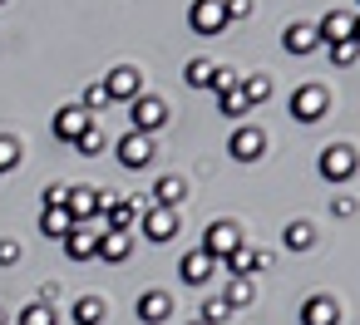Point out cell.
I'll return each instance as SVG.
<instances>
[{"label":"cell","mask_w":360,"mask_h":325,"mask_svg":"<svg viewBox=\"0 0 360 325\" xmlns=\"http://www.w3.org/2000/svg\"><path fill=\"white\" fill-rule=\"evenodd\" d=\"M193 325H198V320H193Z\"/></svg>","instance_id":"ee69618b"},{"label":"cell","mask_w":360,"mask_h":325,"mask_svg":"<svg viewBox=\"0 0 360 325\" xmlns=\"http://www.w3.org/2000/svg\"><path fill=\"white\" fill-rule=\"evenodd\" d=\"M0 6H6V0H0Z\"/></svg>","instance_id":"b9f144b4"},{"label":"cell","mask_w":360,"mask_h":325,"mask_svg":"<svg viewBox=\"0 0 360 325\" xmlns=\"http://www.w3.org/2000/svg\"><path fill=\"white\" fill-rule=\"evenodd\" d=\"M212 60H188V69H183V79L193 84V89H212Z\"/></svg>","instance_id":"83f0119b"},{"label":"cell","mask_w":360,"mask_h":325,"mask_svg":"<svg viewBox=\"0 0 360 325\" xmlns=\"http://www.w3.org/2000/svg\"><path fill=\"white\" fill-rule=\"evenodd\" d=\"M227 153H232L237 163H257V158L266 153V133H262L257 124H242V128L227 138Z\"/></svg>","instance_id":"9c48e42d"},{"label":"cell","mask_w":360,"mask_h":325,"mask_svg":"<svg viewBox=\"0 0 360 325\" xmlns=\"http://www.w3.org/2000/svg\"><path fill=\"white\" fill-rule=\"evenodd\" d=\"M75 148H79L84 158H94V153H104V128H99V124H89V128H84V133L75 138Z\"/></svg>","instance_id":"1f68e13d"},{"label":"cell","mask_w":360,"mask_h":325,"mask_svg":"<svg viewBox=\"0 0 360 325\" xmlns=\"http://www.w3.org/2000/svg\"><path fill=\"white\" fill-rule=\"evenodd\" d=\"M271 266V251L266 246H252V271H266Z\"/></svg>","instance_id":"74e56055"},{"label":"cell","mask_w":360,"mask_h":325,"mask_svg":"<svg viewBox=\"0 0 360 325\" xmlns=\"http://www.w3.org/2000/svg\"><path fill=\"white\" fill-rule=\"evenodd\" d=\"M188 197V183L178 178V173H168V178H158L153 183V207H173L178 212V202Z\"/></svg>","instance_id":"ac0fdd59"},{"label":"cell","mask_w":360,"mask_h":325,"mask_svg":"<svg viewBox=\"0 0 360 325\" xmlns=\"http://www.w3.org/2000/svg\"><path fill=\"white\" fill-rule=\"evenodd\" d=\"M222 6H227V20H247L257 6H252V0H222Z\"/></svg>","instance_id":"d590c367"},{"label":"cell","mask_w":360,"mask_h":325,"mask_svg":"<svg viewBox=\"0 0 360 325\" xmlns=\"http://www.w3.org/2000/svg\"><path fill=\"white\" fill-rule=\"evenodd\" d=\"M355 168H360V158H355L350 143H330V148H321V158H316V173H321L326 183H350Z\"/></svg>","instance_id":"7a4b0ae2"},{"label":"cell","mask_w":360,"mask_h":325,"mask_svg":"<svg viewBox=\"0 0 360 325\" xmlns=\"http://www.w3.org/2000/svg\"><path fill=\"white\" fill-rule=\"evenodd\" d=\"M360 60V45L355 40H340V45H330V65H340V69H350Z\"/></svg>","instance_id":"836d02e7"},{"label":"cell","mask_w":360,"mask_h":325,"mask_svg":"<svg viewBox=\"0 0 360 325\" xmlns=\"http://www.w3.org/2000/svg\"><path fill=\"white\" fill-rule=\"evenodd\" d=\"M281 241H286V246H291V251H311V246H316V227H311V222H301V217H296V222H291V227H286V232H281Z\"/></svg>","instance_id":"484cf974"},{"label":"cell","mask_w":360,"mask_h":325,"mask_svg":"<svg viewBox=\"0 0 360 325\" xmlns=\"http://www.w3.org/2000/svg\"><path fill=\"white\" fill-rule=\"evenodd\" d=\"M15 325H60V310L45 305V300H30V305L15 310Z\"/></svg>","instance_id":"603a6c76"},{"label":"cell","mask_w":360,"mask_h":325,"mask_svg":"<svg viewBox=\"0 0 360 325\" xmlns=\"http://www.w3.org/2000/svg\"><path fill=\"white\" fill-rule=\"evenodd\" d=\"M79 109H84L89 119H94L99 109H109V89H104V79H99V84H84V94H79Z\"/></svg>","instance_id":"f1b7e54d"},{"label":"cell","mask_w":360,"mask_h":325,"mask_svg":"<svg viewBox=\"0 0 360 325\" xmlns=\"http://www.w3.org/2000/svg\"><path fill=\"white\" fill-rule=\"evenodd\" d=\"M350 25H355V15H345V11H326L321 25H316V35H321V45H340V40H350Z\"/></svg>","instance_id":"2e32d148"},{"label":"cell","mask_w":360,"mask_h":325,"mask_svg":"<svg viewBox=\"0 0 360 325\" xmlns=\"http://www.w3.org/2000/svg\"><path fill=\"white\" fill-rule=\"evenodd\" d=\"M326 114H330V89L326 84H301L291 94V119L296 124H321Z\"/></svg>","instance_id":"6da1fadb"},{"label":"cell","mask_w":360,"mask_h":325,"mask_svg":"<svg viewBox=\"0 0 360 325\" xmlns=\"http://www.w3.org/2000/svg\"><path fill=\"white\" fill-rule=\"evenodd\" d=\"M168 315H173V296L168 291H143L139 296V320L143 325H163Z\"/></svg>","instance_id":"9a60e30c"},{"label":"cell","mask_w":360,"mask_h":325,"mask_svg":"<svg viewBox=\"0 0 360 325\" xmlns=\"http://www.w3.org/2000/svg\"><path fill=\"white\" fill-rule=\"evenodd\" d=\"M139 232H143L153 246H168V241L183 232V222H178V212H173V207H143V217H139Z\"/></svg>","instance_id":"3957f363"},{"label":"cell","mask_w":360,"mask_h":325,"mask_svg":"<svg viewBox=\"0 0 360 325\" xmlns=\"http://www.w3.org/2000/svg\"><path fill=\"white\" fill-rule=\"evenodd\" d=\"M65 192H70V187H60V183H50V187H45V207H65Z\"/></svg>","instance_id":"8d00e7d4"},{"label":"cell","mask_w":360,"mask_h":325,"mask_svg":"<svg viewBox=\"0 0 360 325\" xmlns=\"http://www.w3.org/2000/svg\"><path fill=\"white\" fill-rule=\"evenodd\" d=\"M129 119H134V133H158L163 124H168V104L158 99V94H139L134 104H129Z\"/></svg>","instance_id":"5b68a950"},{"label":"cell","mask_w":360,"mask_h":325,"mask_svg":"<svg viewBox=\"0 0 360 325\" xmlns=\"http://www.w3.org/2000/svg\"><path fill=\"white\" fill-rule=\"evenodd\" d=\"M104 315H109V305L99 296H79L75 300V325H104Z\"/></svg>","instance_id":"cb8c5ba5"},{"label":"cell","mask_w":360,"mask_h":325,"mask_svg":"<svg viewBox=\"0 0 360 325\" xmlns=\"http://www.w3.org/2000/svg\"><path fill=\"white\" fill-rule=\"evenodd\" d=\"M355 6H360V0H355Z\"/></svg>","instance_id":"7bdbcfd3"},{"label":"cell","mask_w":360,"mask_h":325,"mask_svg":"<svg viewBox=\"0 0 360 325\" xmlns=\"http://www.w3.org/2000/svg\"><path fill=\"white\" fill-rule=\"evenodd\" d=\"M129 251H134V232H104L94 246V256H104V261H124Z\"/></svg>","instance_id":"44dd1931"},{"label":"cell","mask_w":360,"mask_h":325,"mask_svg":"<svg viewBox=\"0 0 360 325\" xmlns=\"http://www.w3.org/2000/svg\"><path fill=\"white\" fill-rule=\"evenodd\" d=\"M237 246H242V227H237V222H212V227L202 232V246H198V251H207L212 261H227Z\"/></svg>","instance_id":"8992f818"},{"label":"cell","mask_w":360,"mask_h":325,"mask_svg":"<svg viewBox=\"0 0 360 325\" xmlns=\"http://www.w3.org/2000/svg\"><path fill=\"white\" fill-rule=\"evenodd\" d=\"M104 89H109V104H134L143 94V69L139 65H119L104 74Z\"/></svg>","instance_id":"277c9868"},{"label":"cell","mask_w":360,"mask_h":325,"mask_svg":"<svg viewBox=\"0 0 360 325\" xmlns=\"http://www.w3.org/2000/svg\"><path fill=\"white\" fill-rule=\"evenodd\" d=\"M198 310H202V315H198V325H227V315H232V305H227L222 296H207Z\"/></svg>","instance_id":"4316f807"},{"label":"cell","mask_w":360,"mask_h":325,"mask_svg":"<svg viewBox=\"0 0 360 325\" xmlns=\"http://www.w3.org/2000/svg\"><path fill=\"white\" fill-rule=\"evenodd\" d=\"M20 256H25V246L15 237H0V266H20Z\"/></svg>","instance_id":"e575fe53"},{"label":"cell","mask_w":360,"mask_h":325,"mask_svg":"<svg viewBox=\"0 0 360 325\" xmlns=\"http://www.w3.org/2000/svg\"><path fill=\"white\" fill-rule=\"evenodd\" d=\"M330 212H335V217H350V212H355V197H335Z\"/></svg>","instance_id":"f35d334b"},{"label":"cell","mask_w":360,"mask_h":325,"mask_svg":"<svg viewBox=\"0 0 360 325\" xmlns=\"http://www.w3.org/2000/svg\"><path fill=\"white\" fill-rule=\"evenodd\" d=\"M301 325H340V300L335 296H311L301 305Z\"/></svg>","instance_id":"5bb4252c"},{"label":"cell","mask_w":360,"mask_h":325,"mask_svg":"<svg viewBox=\"0 0 360 325\" xmlns=\"http://www.w3.org/2000/svg\"><path fill=\"white\" fill-rule=\"evenodd\" d=\"M212 271H222V261H212L207 251H188V256H183V266H178V276H183L188 286H207V281H212Z\"/></svg>","instance_id":"4fadbf2b"},{"label":"cell","mask_w":360,"mask_h":325,"mask_svg":"<svg viewBox=\"0 0 360 325\" xmlns=\"http://www.w3.org/2000/svg\"><path fill=\"white\" fill-rule=\"evenodd\" d=\"M316 45H321V35H316V25H306V20H291V25L281 30V50H286V55H296V60H301V55H311Z\"/></svg>","instance_id":"8fae6325"},{"label":"cell","mask_w":360,"mask_h":325,"mask_svg":"<svg viewBox=\"0 0 360 325\" xmlns=\"http://www.w3.org/2000/svg\"><path fill=\"white\" fill-rule=\"evenodd\" d=\"M0 325H15V315H11L6 305H0Z\"/></svg>","instance_id":"ab89813d"},{"label":"cell","mask_w":360,"mask_h":325,"mask_svg":"<svg viewBox=\"0 0 360 325\" xmlns=\"http://www.w3.org/2000/svg\"><path fill=\"white\" fill-rule=\"evenodd\" d=\"M65 212H70L75 222H94V217H99V212H94V187H89V183L70 187V192H65Z\"/></svg>","instance_id":"e0dca14e"},{"label":"cell","mask_w":360,"mask_h":325,"mask_svg":"<svg viewBox=\"0 0 360 325\" xmlns=\"http://www.w3.org/2000/svg\"><path fill=\"white\" fill-rule=\"evenodd\" d=\"M139 217H143V202H139V197H124L104 222H109V232H134V227H139Z\"/></svg>","instance_id":"ffe728a7"},{"label":"cell","mask_w":360,"mask_h":325,"mask_svg":"<svg viewBox=\"0 0 360 325\" xmlns=\"http://www.w3.org/2000/svg\"><path fill=\"white\" fill-rule=\"evenodd\" d=\"M188 25L198 35H222L227 30V6H222V0H193V6H188Z\"/></svg>","instance_id":"ba28073f"},{"label":"cell","mask_w":360,"mask_h":325,"mask_svg":"<svg viewBox=\"0 0 360 325\" xmlns=\"http://www.w3.org/2000/svg\"><path fill=\"white\" fill-rule=\"evenodd\" d=\"M153 163V138L148 133H124L119 138V168H129V173H139V168H148Z\"/></svg>","instance_id":"30bf717a"},{"label":"cell","mask_w":360,"mask_h":325,"mask_svg":"<svg viewBox=\"0 0 360 325\" xmlns=\"http://www.w3.org/2000/svg\"><path fill=\"white\" fill-rule=\"evenodd\" d=\"M20 138L15 133H0V173H11V168H20Z\"/></svg>","instance_id":"f546056e"},{"label":"cell","mask_w":360,"mask_h":325,"mask_svg":"<svg viewBox=\"0 0 360 325\" xmlns=\"http://www.w3.org/2000/svg\"><path fill=\"white\" fill-rule=\"evenodd\" d=\"M217 114H227V119H242V114H252V109H247L242 89H232V94H217Z\"/></svg>","instance_id":"d6a6232c"},{"label":"cell","mask_w":360,"mask_h":325,"mask_svg":"<svg viewBox=\"0 0 360 325\" xmlns=\"http://www.w3.org/2000/svg\"><path fill=\"white\" fill-rule=\"evenodd\" d=\"M350 40H355V45H360V15H355V25H350Z\"/></svg>","instance_id":"60d3db41"},{"label":"cell","mask_w":360,"mask_h":325,"mask_svg":"<svg viewBox=\"0 0 360 325\" xmlns=\"http://www.w3.org/2000/svg\"><path fill=\"white\" fill-rule=\"evenodd\" d=\"M242 99H247V109L266 104V99H271V79H266V74H242Z\"/></svg>","instance_id":"d4e9b609"},{"label":"cell","mask_w":360,"mask_h":325,"mask_svg":"<svg viewBox=\"0 0 360 325\" xmlns=\"http://www.w3.org/2000/svg\"><path fill=\"white\" fill-rule=\"evenodd\" d=\"M104 232H109V222H104V217H94V222H75V232L65 237V251H70V261H89Z\"/></svg>","instance_id":"52a82bcc"},{"label":"cell","mask_w":360,"mask_h":325,"mask_svg":"<svg viewBox=\"0 0 360 325\" xmlns=\"http://www.w3.org/2000/svg\"><path fill=\"white\" fill-rule=\"evenodd\" d=\"M40 232H45L50 241H65V237L75 232V217H70L65 207H40Z\"/></svg>","instance_id":"d6986e66"},{"label":"cell","mask_w":360,"mask_h":325,"mask_svg":"<svg viewBox=\"0 0 360 325\" xmlns=\"http://www.w3.org/2000/svg\"><path fill=\"white\" fill-rule=\"evenodd\" d=\"M222 300H227L232 310H247V305H257V281H252V276H232Z\"/></svg>","instance_id":"7402d4cb"},{"label":"cell","mask_w":360,"mask_h":325,"mask_svg":"<svg viewBox=\"0 0 360 325\" xmlns=\"http://www.w3.org/2000/svg\"><path fill=\"white\" fill-rule=\"evenodd\" d=\"M89 124H94V119H89L79 104H65V109H55V138H60V143H75V138H79Z\"/></svg>","instance_id":"7c38bea8"},{"label":"cell","mask_w":360,"mask_h":325,"mask_svg":"<svg viewBox=\"0 0 360 325\" xmlns=\"http://www.w3.org/2000/svg\"><path fill=\"white\" fill-rule=\"evenodd\" d=\"M232 89H242V69L217 65V69H212V94H232Z\"/></svg>","instance_id":"4dcf8cb0"}]
</instances>
